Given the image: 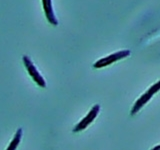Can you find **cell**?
<instances>
[{
  "mask_svg": "<svg viewBox=\"0 0 160 150\" xmlns=\"http://www.w3.org/2000/svg\"><path fill=\"white\" fill-rule=\"evenodd\" d=\"M151 150H160V146H159V145H157V146H155V147L152 148Z\"/></svg>",
  "mask_w": 160,
  "mask_h": 150,
  "instance_id": "obj_7",
  "label": "cell"
},
{
  "mask_svg": "<svg viewBox=\"0 0 160 150\" xmlns=\"http://www.w3.org/2000/svg\"><path fill=\"white\" fill-rule=\"evenodd\" d=\"M42 5H43L45 16H46L48 22L51 25H53V26H57L58 20L56 16H55V12L52 6V0H42Z\"/></svg>",
  "mask_w": 160,
  "mask_h": 150,
  "instance_id": "obj_5",
  "label": "cell"
},
{
  "mask_svg": "<svg viewBox=\"0 0 160 150\" xmlns=\"http://www.w3.org/2000/svg\"><path fill=\"white\" fill-rule=\"evenodd\" d=\"M22 61H23L25 68H26V70H27L28 74L30 75V77L34 80V82L36 83L38 86L42 87V88L46 87V81H45L43 76L38 71V69L36 68V66H35L34 63L32 62V60L30 59L27 55H23Z\"/></svg>",
  "mask_w": 160,
  "mask_h": 150,
  "instance_id": "obj_2",
  "label": "cell"
},
{
  "mask_svg": "<svg viewBox=\"0 0 160 150\" xmlns=\"http://www.w3.org/2000/svg\"><path fill=\"white\" fill-rule=\"evenodd\" d=\"M21 138H22V129L19 128L16 131V133H15L13 139L11 140V142H10V144L8 145L6 150H16L20 141H21Z\"/></svg>",
  "mask_w": 160,
  "mask_h": 150,
  "instance_id": "obj_6",
  "label": "cell"
},
{
  "mask_svg": "<svg viewBox=\"0 0 160 150\" xmlns=\"http://www.w3.org/2000/svg\"><path fill=\"white\" fill-rule=\"evenodd\" d=\"M159 90V81H157L156 83H155L154 85H152L151 87H150L146 92H145L144 94H142L141 96H140L137 100L136 102L134 103L133 107L131 109V112H130V114L131 115H134L136 114L140 109H141L145 104H146L150 99L152 98L153 95L158 92Z\"/></svg>",
  "mask_w": 160,
  "mask_h": 150,
  "instance_id": "obj_3",
  "label": "cell"
},
{
  "mask_svg": "<svg viewBox=\"0 0 160 150\" xmlns=\"http://www.w3.org/2000/svg\"><path fill=\"white\" fill-rule=\"evenodd\" d=\"M100 112V105L99 104H95L94 106L90 109V111L87 113V115L85 116L82 120H80V122L77 123V125L73 128V132L77 133L82 131V130L86 129L90 124H91L94 119L98 116V114Z\"/></svg>",
  "mask_w": 160,
  "mask_h": 150,
  "instance_id": "obj_4",
  "label": "cell"
},
{
  "mask_svg": "<svg viewBox=\"0 0 160 150\" xmlns=\"http://www.w3.org/2000/svg\"><path fill=\"white\" fill-rule=\"evenodd\" d=\"M130 54H131V51H130V50H120V51L109 54V55H107V56L97 60V61L93 64V67L96 68V69L106 67V66H108V65L112 64L114 62H117V61H119V60L128 57Z\"/></svg>",
  "mask_w": 160,
  "mask_h": 150,
  "instance_id": "obj_1",
  "label": "cell"
}]
</instances>
